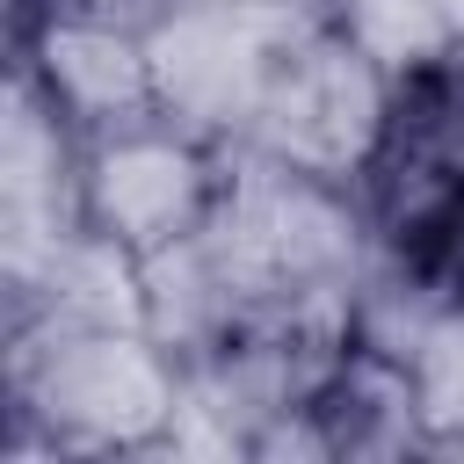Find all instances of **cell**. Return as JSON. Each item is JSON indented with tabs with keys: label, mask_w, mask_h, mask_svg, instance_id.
<instances>
[{
	"label": "cell",
	"mask_w": 464,
	"mask_h": 464,
	"mask_svg": "<svg viewBox=\"0 0 464 464\" xmlns=\"http://www.w3.org/2000/svg\"><path fill=\"white\" fill-rule=\"evenodd\" d=\"M435 80H442V94H450V102H457V116H464V44L435 65Z\"/></svg>",
	"instance_id": "13"
},
{
	"label": "cell",
	"mask_w": 464,
	"mask_h": 464,
	"mask_svg": "<svg viewBox=\"0 0 464 464\" xmlns=\"http://www.w3.org/2000/svg\"><path fill=\"white\" fill-rule=\"evenodd\" d=\"M203 232L246 297V319L254 312L348 319V297L377 254L370 210L348 181L304 174V167L246 152V145L225 152V196L203 218Z\"/></svg>",
	"instance_id": "2"
},
{
	"label": "cell",
	"mask_w": 464,
	"mask_h": 464,
	"mask_svg": "<svg viewBox=\"0 0 464 464\" xmlns=\"http://www.w3.org/2000/svg\"><path fill=\"white\" fill-rule=\"evenodd\" d=\"M138 276H145V334L160 348H174L181 362L210 355L246 319V297H239L232 268H225V254L210 246L203 225L188 239L160 246V254H138Z\"/></svg>",
	"instance_id": "9"
},
{
	"label": "cell",
	"mask_w": 464,
	"mask_h": 464,
	"mask_svg": "<svg viewBox=\"0 0 464 464\" xmlns=\"http://www.w3.org/2000/svg\"><path fill=\"white\" fill-rule=\"evenodd\" d=\"M326 22H341L399 87L420 80V72H435L464 44L442 0H326Z\"/></svg>",
	"instance_id": "10"
},
{
	"label": "cell",
	"mask_w": 464,
	"mask_h": 464,
	"mask_svg": "<svg viewBox=\"0 0 464 464\" xmlns=\"http://www.w3.org/2000/svg\"><path fill=\"white\" fill-rule=\"evenodd\" d=\"M181 413V355L145 326H7L14 457H160Z\"/></svg>",
	"instance_id": "1"
},
{
	"label": "cell",
	"mask_w": 464,
	"mask_h": 464,
	"mask_svg": "<svg viewBox=\"0 0 464 464\" xmlns=\"http://www.w3.org/2000/svg\"><path fill=\"white\" fill-rule=\"evenodd\" d=\"M312 420L326 435V457H428L406 362L355 348V341L341 348V362L312 392Z\"/></svg>",
	"instance_id": "8"
},
{
	"label": "cell",
	"mask_w": 464,
	"mask_h": 464,
	"mask_svg": "<svg viewBox=\"0 0 464 464\" xmlns=\"http://www.w3.org/2000/svg\"><path fill=\"white\" fill-rule=\"evenodd\" d=\"M44 7H80V14H109V22H138V29H145V22H152L160 7H174V0H14V29L36 22Z\"/></svg>",
	"instance_id": "12"
},
{
	"label": "cell",
	"mask_w": 464,
	"mask_h": 464,
	"mask_svg": "<svg viewBox=\"0 0 464 464\" xmlns=\"http://www.w3.org/2000/svg\"><path fill=\"white\" fill-rule=\"evenodd\" d=\"M80 160L87 138L44 102L29 72H7V116H0V276L7 304L29 297L65 239L87 225L80 210Z\"/></svg>",
	"instance_id": "6"
},
{
	"label": "cell",
	"mask_w": 464,
	"mask_h": 464,
	"mask_svg": "<svg viewBox=\"0 0 464 464\" xmlns=\"http://www.w3.org/2000/svg\"><path fill=\"white\" fill-rule=\"evenodd\" d=\"M406 384H413L428 450H464V290L406 348Z\"/></svg>",
	"instance_id": "11"
},
{
	"label": "cell",
	"mask_w": 464,
	"mask_h": 464,
	"mask_svg": "<svg viewBox=\"0 0 464 464\" xmlns=\"http://www.w3.org/2000/svg\"><path fill=\"white\" fill-rule=\"evenodd\" d=\"M450 7V22H457V36H464V0H442Z\"/></svg>",
	"instance_id": "14"
},
{
	"label": "cell",
	"mask_w": 464,
	"mask_h": 464,
	"mask_svg": "<svg viewBox=\"0 0 464 464\" xmlns=\"http://www.w3.org/2000/svg\"><path fill=\"white\" fill-rule=\"evenodd\" d=\"M304 22H319L312 0H174V7H160L145 22L160 116L225 152L246 145L261 94Z\"/></svg>",
	"instance_id": "3"
},
{
	"label": "cell",
	"mask_w": 464,
	"mask_h": 464,
	"mask_svg": "<svg viewBox=\"0 0 464 464\" xmlns=\"http://www.w3.org/2000/svg\"><path fill=\"white\" fill-rule=\"evenodd\" d=\"M14 72H29L44 87V102L80 138H109V130H130V123L160 116L152 58H145V29L138 22L44 7L36 22L14 29Z\"/></svg>",
	"instance_id": "7"
},
{
	"label": "cell",
	"mask_w": 464,
	"mask_h": 464,
	"mask_svg": "<svg viewBox=\"0 0 464 464\" xmlns=\"http://www.w3.org/2000/svg\"><path fill=\"white\" fill-rule=\"evenodd\" d=\"M399 116V80L341 29V22H304L261 94V116L246 130V152L290 160L304 174L326 181H362V167L377 160L384 130Z\"/></svg>",
	"instance_id": "4"
},
{
	"label": "cell",
	"mask_w": 464,
	"mask_h": 464,
	"mask_svg": "<svg viewBox=\"0 0 464 464\" xmlns=\"http://www.w3.org/2000/svg\"><path fill=\"white\" fill-rule=\"evenodd\" d=\"M225 196V145L152 116L109 138H87L80 160V210L130 254H160L188 239Z\"/></svg>",
	"instance_id": "5"
}]
</instances>
